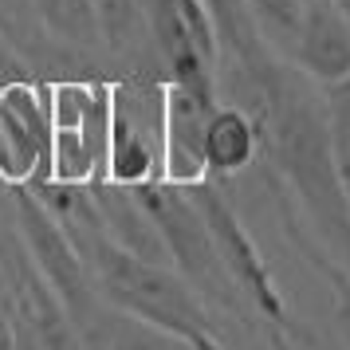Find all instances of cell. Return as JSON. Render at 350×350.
Wrapping results in <instances>:
<instances>
[{
  "mask_svg": "<svg viewBox=\"0 0 350 350\" xmlns=\"http://www.w3.org/2000/svg\"><path fill=\"white\" fill-rule=\"evenodd\" d=\"M323 268L331 271L334 291H338V303H334V319H338V331H342V342H347V350H350V280H347V275H342L338 268H334V264H327V260H323Z\"/></svg>",
  "mask_w": 350,
  "mask_h": 350,
  "instance_id": "obj_13",
  "label": "cell"
},
{
  "mask_svg": "<svg viewBox=\"0 0 350 350\" xmlns=\"http://www.w3.org/2000/svg\"><path fill=\"white\" fill-rule=\"evenodd\" d=\"M8 197H12V228H16V237H20V244H24L28 260L36 264V271H40L44 284L59 295V303L67 307V315L83 311V307L98 295V287H95V280H91L87 264H83V256H79V248H75L71 232L59 224V217H55L28 185L8 189Z\"/></svg>",
  "mask_w": 350,
  "mask_h": 350,
  "instance_id": "obj_6",
  "label": "cell"
},
{
  "mask_svg": "<svg viewBox=\"0 0 350 350\" xmlns=\"http://www.w3.org/2000/svg\"><path fill=\"white\" fill-rule=\"evenodd\" d=\"M323 107H327V134H331V154L338 181L350 197V75L323 87Z\"/></svg>",
  "mask_w": 350,
  "mask_h": 350,
  "instance_id": "obj_12",
  "label": "cell"
},
{
  "mask_svg": "<svg viewBox=\"0 0 350 350\" xmlns=\"http://www.w3.org/2000/svg\"><path fill=\"white\" fill-rule=\"evenodd\" d=\"M28 189L59 217L83 264L95 280L98 295L114 307L130 311L134 319H146L161 331H170L193 350H228L217 334V323L208 315V303L201 291L165 260H146V256L122 248L118 240L103 232V224L91 205L87 185H64V181H40Z\"/></svg>",
  "mask_w": 350,
  "mask_h": 350,
  "instance_id": "obj_1",
  "label": "cell"
},
{
  "mask_svg": "<svg viewBox=\"0 0 350 350\" xmlns=\"http://www.w3.org/2000/svg\"><path fill=\"white\" fill-rule=\"evenodd\" d=\"M16 347V327H12V315H8V307L0 299V350H12Z\"/></svg>",
  "mask_w": 350,
  "mask_h": 350,
  "instance_id": "obj_14",
  "label": "cell"
},
{
  "mask_svg": "<svg viewBox=\"0 0 350 350\" xmlns=\"http://www.w3.org/2000/svg\"><path fill=\"white\" fill-rule=\"evenodd\" d=\"M256 122L260 150H268L271 165L284 174L307 221L315 224L327 264L334 260V268L350 280V197L334 170L323 98L284 64L256 107Z\"/></svg>",
  "mask_w": 350,
  "mask_h": 350,
  "instance_id": "obj_2",
  "label": "cell"
},
{
  "mask_svg": "<svg viewBox=\"0 0 350 350\" xmlns=\"http://www.w3.org/2000/svg\"><path fill=\"white\" fill-rule=\"evenodd\" d=\"M221 98L185 83H165V181H205V130Z\"/></svg>",
  "mask_w": 350,
  "mask_h": 350,
  "instance_id": "obj_8",
  "label": "cell"
},
{
  "mask_svg": "<svg viewBox=\"0 0 350 350\" xmlns=\"http://www.w3.org/2000/svg\"><path fill=\"white\" fill-rule=\"evenodd\" d=\"M185 189H189V197L197 201L201 217H205L208 237L217 244L221 268H224V275H228L232 291H237V299L264 323V331H268L271 342L284 347L287 338L295 334V319L287 311L284 291L275 284V275H271L264 252L256 248L252 232L244 228V221L237 217V208L228 205V197L221 193L217 177H205V181L185 185Z\"/></svg>",
  "mask_w": 350,
  "mask_h": 350,
  "instance_id": "obj_3",
  "label": "cell"
},
{
  "mask_svg": "<svg viewBox=\"0 0 350 350\" xmlns=\"http://www.w3.org/2000/svg\"><path fill=\"white\" fill-rule=\"evenodd\" d=\"M71 323L79 331L83 350H193L170 331H161L146 319H134L103 295H95L83 311H75Z\"/></svg>",
  "mask_w": 350,
  "mask_h": 350,
  "instance_id": "obj_10",
  "label": "cell"
},
{
  "mask_svg": "<svg viewBox=\"0 0 350 350\" xmlns=\"http://www.w3.org/2000/svg\"><path fill=\"white\" fill-rule=\"evenodd\" d=\"M51 181V83L8 79L0 91V185Z\"/></svg>",
  "mask_w": 350,
  "mask_h": 350,
  "instance_id": "obj_7",
  "label": "cell"
},
{
  "mask_svg": "<svg viewBox=\"0 0 350 350\" xmlns=\"http://www.w3.org/2000/svg\"><path fill=\"white\" fill-rule=\"evenodd\" d=\"M134 189H138L142 205L150 208V217L158 224L170 264L201 291V299L221 303V307H240L237 291H232V284L221 268L217 244L208 237V224L201 217L197 201L189 197V189L174 185V181H146V185H134Z\"/></svg>",
  "mask_w": 350,
  "mask_h": 350,
  "instance_id": "obj_5",
  "label": "cell"
},
{
  "mask_svg": "<svg viewBox=\"0 0 350 350\" xmlns=\"http://www.w3.org/2000/svg\"><path fill=\"white\" fill-rule=\"evenodd\" d=\"M287 59L323 87L350 75V20L338 12L334 0H303V16L287 44Z\"/></svg>",
  "mask_w": 350,
  "mask_h": 350,
  "instance_id": "obj_9",
  "label": "cell"
},
{
  "mask_svg": "<svg viewBox=\"0 0 350 350\" xmlns=\"http://www.w3.org/2000/svg\"><path fill=\"white\" fill-rule=\"evenodd\" d=\"M118 185L165 181V83L126 75L111 83V177Z\"/></svg>",
  "mask_w": 350,
  "mask_h": 350,
  "instance_id": "obj_4",
  "label": "cell"
},
{
  "mask_svg": "<svg viewBox=\"0 0 350 350\" xmlns=\"http://www.w3.org/2000/svg\"><path fill=\"white\" fill-rule=\"evenodd\" d=\"M260 154V122L237 103H217L205 130V170L208 177L244 174Z\"/></svg>",
  "mask_w": 350,
  "mask_h": 350,
  "instance_id": "obj_11",
  "label": "cell"
}]
</instances>
